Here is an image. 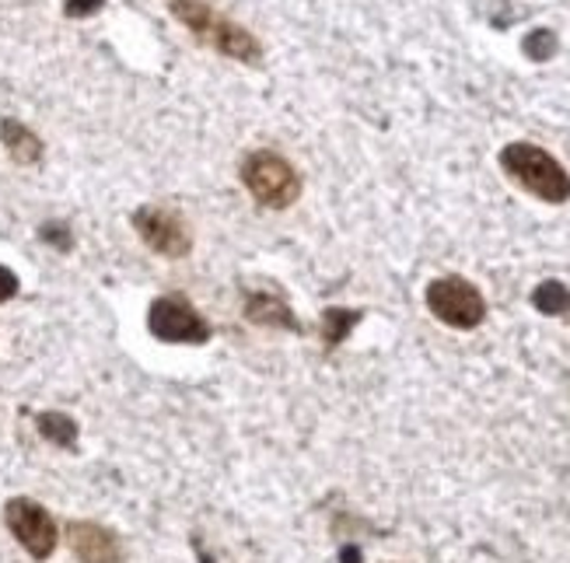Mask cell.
<instances>
[{"instance_id":"cell-2","label":"cell","mask_w":570,"mask_h":563,"mask_svg":"<svg viewBox=\"0 0 570 563\" xmlns=\"http://www.w3.org/2000/svg\"><path fill=\"white\" fill-rule=\"evenodd\" d=\"M242 182L253 192V200L269 210H287L302 196V176L297 168L269 147H256L242 158Z\"/></svg>"},{"instance_id":"cell-14","label":"cell","mask_w":570,"mask_h":563,"mask_svg":"<svg viewBox=\"0 0 570 563\" xmlns=\"http://www.w3.org/2000/svg\"><path fill=\"white\" fill-rule=\"evenodd\" d=\"M39 238H42L46 245H53L57 253H70V249H73V238H70L67 225H57V220H49V225H42V228H39Z\"/></svg>"},{"instance_id":"cell-4","label":"cell","mask_w":570,"mask_h":563,"mask_svg":"<svg viewBox=\"0 0 570 563\" xmlns=\"http://www.w3.org/2000/svg\"><path fill=\"white\" fill-rule=\"evenodd\" d=\"M147 329L161 343H193V347H200V343L210 339V323L183 294H161V298H155L151 308H147Z\"/></svg>"},{"instance_id":"cell-10","label":"cell","mask_w":570,"mask_h":563,"mask_svg":"<svg viewBox=\"0 0 570 563\" xmlns=\"http://www.w3.org/2000/svg\"><path fill=\"white\" fill-rule=\"evenodd\" d=\"M36 427H39V434L49 441V445L67 448V452L78 448V421H73V416H67L60 409H46V413L36 416Z\"/></svg>"},{"instance_id":"cell-7","label":"cell","mask_w":570,"mask_h":563,"mask_svg":"<svg viewBox=\"0 0 570 563\" xmlns=\"http://www.w3.org/2000/svg\"><path fill=\"white\" fill-rule=\"evenodd\" d=\"M67 543L81 563H119L122 560L119 535L98 522H70Z\"/></svg>"},{"instance_id":"cell-1","label":"cell","mask_w":570,"mask_h":563,"mask_svg":"<svg viewBox=\"0 0 570 563\" xmlns=\"http://www.w3.org/2000/svg\"><path fill=\"white\" fill-rule=\"evenodd\" d=\"M501 168L508 171L511 182H518L542 204H567L570 200L567 168L550 151H542L539 144H525V140L508 144L501 151Z\"/></svg>"},{"instance_id":"cell-9","label":"cell","mask_w":570,"mask_h":563,"mask_svg":"<svg viewBox=\"0 0 570 563\" xmlns=\"http://www.w3.org/2000/svg\"><path fill=\"white\" fill-rule=\"evenodd\" d=\"M0 140H4L8 155L18 161V165H36L42 158V140L24 127L18 119H4L0 122Z\"/></svg>"},{"instance_id":"cell-13","label":"cell","mask_w":570,"mask_h":563,"mask_svg":"<svg viewBox=\"0 0 570 563\" xmlns=\"http://www.w3.org/2000/svg\"><path fill=\"white\" fill-rule=\"evenodd\" d=\"M525 53L532 57V60H550L553 53H557V36L553 32H547V29H539V32H532L529 39H525Z\"/></svg>"},{"instance_id":"cell-11","label":"cell","mask_w":570,"mask_h":563,"mask_svg":"<svg viewBox=\"0 0 570 563\" xmlns=\"http://www.w3.org/2000/svg\"><path fill=\"white\" fill-rule=\"evenodd\" d=\"M361 318H364V312H357V308H326L322 312V343H326L330 350L340 347Z\"/></svg>"},{"instance_id":"cell-3","label":"cell","mask_w":570,"mask_h":563,"mask_svg":"<svg viewBox=\"0 0 570 563\" xmlns=\"http://www.w3.org/2000/svg\"><path fill=\"white\" fill-rule=\"evenodd\" d=\"M428 308L438 323L452 329H476L487 318V302L465 277H438L428 287Z\"/></svg>"},{"instance_id":"cell-16","label":"cell","mask_w":570,"mask_h":563,"mask_svg":"<svg viewBox=\"0 0 570 563\" xmlns=\"http://www.w3.org/2000/svg\"><path fill=\"white\" fill-rule=\"evenodd\" d=\"M18 274L14 269H8V266H0V302H11L14 294H18Z\"/></svg>"},{"instance_id":"cell-6","label":"cell","mask_w":570,"mask_h":563,"mask_svg":"<svg viewBox=\"0 0 570 563\" xmlns=\"http://www.w3.org/2000/svg\"><path fill=\"white\" fill-rule=\"evenodd\" d=\"M134 228H137V235H140V241L147 245V249L165 256V259H183L193 249L186 220L176 210H168V207H158V204L137 207L134 210Z\"/></svg>"},{"instance_id":"cell-15","label":"cell","mask_w":570,"mask_h":563,"mask_svg":"<svg viewBox=\"0 0 570 563\" xmlns=\"http://www.w3.org/2000/svg\"><path fill=\"white\" fill-rule=\"evenodd\" d=\"M63 11L70 18H88L95 11H102V0H63Z\"/></svg>"},{"instance_id":"cell-8","label":"cell","mask_w":570,"mask_h":563,"mask_svg":"<svg viewBox=\"0 0 570 563\" xmlns=\"http://www.w3.org/2000/svg\"><path fill=\"white\" fill-rule=\"evenodd\" d=\"M245 318H249L253 326H263V329H287V333H305V326L297 323V315L291 312V305L284 298L269 290H249L245 294Z\"/></svg>"},{"instance_id":"cell-12","label":"cell","mask_w":570,"mask_h":563,"mask_svg":"<svg viewBox=\"0 0 570 563\" xmlns=\"http://www.w3.org/2000/svg\"><path fill=\"white\" fill-rule=\"evenodd\" d=\"M532 305L542 315H570V290L560 280H547L532 290Z\"/></svg>"},{"instance_id":"cell-17","label":"cell","mask_w":570,"mask_h":563,"mask_svg":"<svg viewBox=\"0 0 570 563\" xmlns=\"http://www.w3.org/2000/svg\"><path fill=\"white\" fill-rule=\"evenodd\" d=\"M340 560H343V563H361V550H357V546H343V550H340Z\"/></svg>"},{"instance_id":"cell-5","label":"cell","mask_w":570,"mask_h":563,"mask_svg":"<svg viewBox=\"0 0 570 563\" xmlns=\"http://www.w3.org/2000/svg\"><path fill=\"white\" fill-rule=\"evenodd\" d=\"M4 522L11 529V535L21 543V550L29 553L32 560H49L60 543V529L53 522V514H49L39 501L32 497H11L4 504Z\"/></svg>"}]
</instances>
